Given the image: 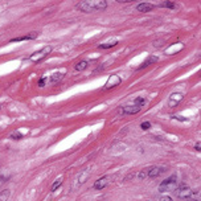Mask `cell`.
Instances as JSON below:
<instances>
[{"label":"cell","mask_w":201,"mask_h":201,"mask_svg":"<svg viewBox=\"0 0 201 201\" xmlns=\"http://www.w3.org/2000/svg\"><path fill=\"white\" fill-rule=\"evenodd\" d=\"M89 66V62L87 61H79L75 64V70L77 71H83Z\"/></svg>","instance_id":"9a60e30c"},{"label":"cell","mask_w":201,"mask_h":201,"mask_svg":"<svg viewBox=\"0 0 201 201\" xmlns=\"http://www.w3.org/2000/svg\"><path fill=\"white\" fill-rule=\"evenodd\" d=\"M62 184V180H61V179H60V180H57V181H54V183H53V185H52V191H56L57 188H58V187Z\"/></svg>","instance_id":"44dd1931"},{"label":"cell","mask_w":201,"mask_h":201,"mask_svg":"<svg viewBox=\"0 0 201 201\" xmlns=\"http://www.w3.org/2000/svg\"><path fill=\"white\" fill-rule=\"evenodd\" d=\"M111 179L109 176H103V177H99L98 180L94 183V189H103L106 188L107 185L110 184Z\"/></svg>","instance_id":"ba28073f"},{"label":"cell","mask_w":201,"mask_h":201,"mask_svg":"<svg viewBox=\"0 0 201 201\" xmlns=\"http://www.w3.org/2000/svg\"><path fill=\"white\" fill-rule=\"evenodd\" d=\"M167 169L164 168V167H152V168H148L147 169V177H151V179H154V177H158L160 176L162 173H164Z\"/></svg>","instance_id":"8992f818"},{"label":"cell","mask_w":201,"mask_h":201,"mask_svg":"<svg viewBox=\"0 0 201 201\" xmlns=\"http://www.w3.org/2000/svg\"><path fill=\"white\" fill-rule=\"evenodd\" d=\"M158 61V57L156 56H150L148 58H147L143 64L139 66V69H144V68H147V66H150V65H152V64H155V62Z\"/></svg>","instance_id":"7c38bea8"},{"label":"cell","mask_w":201,"mask_h":201,"mask_svg":"<svg viewBox=\"0 0 201 201\" xmlns=\"http://www.w3.org/2000/svg\"><path fill=\"white\" fill-rule=\"evenodd\" d=\"M11 196V192L8 189H4V191H0V201H7Z\"/></svg>","instance_id":"e0dca14e"},{"label":"cell","mask_w":201,"mask_h":201,"mask_svg":"<svg viewBox=\"0 0 201 201\" xmlns=\"http://www.w3.org/2000/svg\"><path fill=\"white\" fill-rule=\"evenodd\" d=\"M38 36V32H32L29 34H25V36H21V37H16V38H12L11 42H19V41H24V40H34L36 37Z\"/></svg>","instance_id":"30bf717a"},{"label":"cell","mask_w":201,"mask_h":201,"mask_svg":"<svg viewBox=\"0 0 201 201\" xmlns=\"http://www.w3.org/2000/svg\"><path fill=\"white\" fill-rule=\"evenodd\" d=\"M52 52V46H45V48H42L41 50H38V52H34L32 56H29V61H32L34 62V64H38L40 61H42L44 58H46L48 54Z\"/></svg>","instance_id":"3957f363"},{"label":"cell","mask_w":201,"mask_h":201,"mask_svg":"<svg viewBox=\"0 0 201 201\" xmlns=\"http://www.w3.org/2000/svg\"><path fill=\"white\" fill-rule=\"evenodd\" d=\"M0 109H2V105H0Z\"/></svg>","instance_id":"f546056e"},{"label":"cell","mask_w":201,"mask_h":201,"mask_svg":"<svg viewBox=\"0 0 201 201\" xmlns=\"http://www.w3.org/2000/svg\"><path fill=\"white\" fill-rule=\"evenodd\" d=\"M117 41H114V42H109V44H101L99 45V48L101 49H109V48H113V46H115L117 45Z\"/></svg>","instance_id":"ffe728a7"},{"label":"cell","mask_w":201,"mask_h":201,"mask_svg":"<svg viewBox=\"0 0 201 201\" xmlns=\"http://www.w3.org/2000/svg\"><path fill=\"white\" fill-rule=\"evenodd\" d=\"M62 78H64V74H62V73H54V74H53L50 78L48 79V81H49V83L56 85V83H58Z\"/></svg>","instance_id":"4fadbf2b"},{"label":"cell","mask_w":201,"mask_h":201,"mask_svg":"<svg viewBox=\"0 0 201 201\" xmlns=\"http://www.w3.org/2000/svg\"><path fill=\"white\" fill-rule=\"evenodd\" d=\"M159 7H162V8H169V10H175L176 4L172 3V2H163V3L159 4Z\"/></svg>","instance_id":"ac0fdd59"},{"label":"cell","mask_w":201,"mask_h":201,"mask_svg":"<svg viewBox=\"0 0 201 201\" xmlns=\"http://www.w3.org/2000/svg\"><path fill=\"white\" fill-rule=\"evenodd\" d=\"M172 117L175 119H177V120H180V122H185V120H187V118H183L181 115H172Z\"/></svg>","instance_id":"d4e9b609"},{"label":"cell","mask_w":201,"mask_h":201,"mask_svg":"<svg viewBox=\"0 0 201 201\" xmlns=\"http://www.w3.org/2000/svg\"><path fill=\"white\" fill-rule=\"evenodd\" d=\"M12 139H21V138H24L23 134H20V132H13L12 135H11Z\"/></svg>","instance_id":"7402d4cb"},{"label":"cell","mask_w":201,"mask_h":201,"mask_svg":"<svg viewBox=\"0 0 201 201\" xmlns=\"http://www.w3.org/2000/svg\"><path fill=\"white\" fill-rule=\"evenodd\" d=\"M176 188H177V176L172 175V176L167 177L166 180H163L162 183H160L159 192H162V193H164V192H172Z\"/></svg>","instance_id":"7a4b0ae2"},{"label":"cell","mask_w":201,"mask_h":201,"mask_svg":"<svg viewBox=\"0 0 201 201\" xmlns=\"http://www.w3.org/2000/svg\"><path fill=\"white\" fill-rule=\"evenodd\" d=\"M122 83V78L119 77L118 74H113V75H110L109 79L106 81V85H105V90H109V89L111 87H115V86H118V85Z\"/></svg>","instance_id":"277c9868"},{"label":"cell","mask_w":201,"mask_h":201,"mask_svg":"<svg viewBox=\"0 0 201 201\" xmlns=\"http://www.w3.org/2000/svg\"><path fill=\"white\" fill-rule=\"evenodd\" d=\"M200 147H201V143L199 142V143H197V144H196V146H195V150H196V151H200V150H201V148H200Z\"/></svg>","instance_id":"f1b7e54d"},{"label":"cell","mask_w":201,"mask_h":201,"mask_svg":"<svg viewBox=\"0 0 201 201\" xmlns=\"http://www.w3.org/2000/svg\"><path fill=\"white\" fill-rule=\"evenodd\" d=\"M140 127H142V130H148V128L151 127V123L150 122H143L140 124Z\"/></svg>","instance_id":"603a6c76"},{"label":"cell","mask_w":201,"mask_h":201,"mask_svg":"<svg viewBox=\"0 0 201 201\" xmlns=\"http://www.w3.org/2000/svg\"><path fill=\"white\" fill-rule=\"evenodd\" d=\"M155 8L154 4H151V3H140V4H138L136 6V11H139V12H150V11H152Z\"/></svg>","instance_id":"8fae6325"},{"label":"cell","mask_w":201,"mask_h":201,"mask_svg":"<svg viewBox=\"0 0 201 201\" xmlns=\"http://www.w3.org/2000/svg\"><path fill=\"white\" fill-rule=\"evenodd\" d=\"M183 98H184V95L180 94V93H173V94L169 97V99H168V106H169V107H175V106H177V105L183 101Z\"/></svg>","instance_id":"9c48e42d"},{"label":"cell","mask_w":201,"mask_h":201,"mask_svg":"<svg viewBox=\"0 0 201 201\" xmlns=\"http://www.w3.org/2000/svg\"><path fill=\"white\" fill-rule=\"evenodd\" d=\"M48 82V78H41V79H38V86L40 87H44V86H45V83Z\"/></svg>","instance_id":"cb8c5ba5"},{"label":"cell","mask_w":201,"mask_h":201,"mask_svg":"<svg viewBox=\"0 0 201 201\" xmlns=\"http://www.w3.org/2000/svg\"><path fill=\"white\" fill-rule=\"evenodd\" d=\"M144 103H146V99L144 98H142V97H138V98H135V101H134V105L139 106V107L144 106Z\"/></svg>","instance_id":"d6986e66"},{"label":"cell","mask_w":201,"mask_h":201,"mask_svg":"<svg viewBox=\"0 0 201 201\" xmlns=\"http://www.w3.org/2000/svg\"><path fill=\"white\" fill-rule=\"evenodd\" d=\"M188 200H191V201H200V191H192Z\"/></svg>","instance_id":"2e32d148"},{"label":"cell","mask_w":201,"mask_h":201,"mask_svg":"<svg viewBox=\"0 0 201 201\" xmlns=\"http://www.w3.org/2000/svg\"><path fill=\"white\" fill-rule=\"evenodd\" d=\"M77 8L82 12H97V11H105L107 8V2L105 0H87L77 4Z\"/></svg>","instance_id":"6da1fadb"},{"label":"cell","mask_w":201,"mask_h":201,"mask_svg":"<svg viewBox=\"0 0 201 201\" xmlns=\"http://www.w3.org/2000/svg\"><path fill=\"white\" fill-rule=\"evenodd\" d=\"M146 177H147V171H142L139 173V179H140V180H143V179H146Z\"/></svg>","instance_id":"484cf974"},{"label":"cell","mask_w":201,"mask_h":201,"mask_svg":"<svg viewBox=\"0 0 201 201\" xmlns=\"http://www.w3.org/2000/svg\"><path fill=\"white\" fill-rule=\"evenodd\" d=\"M142 107L139 106H135V105H130V106H123L120 109V113H123L124 115H134V114H138L140 111Z\"/></svg>","instance_id":"52a82bcc"},{"label":"cell","mask_w":201,"mask_h":201,"mask_svg":"<svg viewBox=\"0 0 201 201\" xmlns=\"http://www.w3.org/2000/svg\"><path fill=\"white\" fill-rule=\"evenodd\" d=\"M89 176H90V169H85V171H83L81 175H79V177H78V183H79V184H83V183L87 180Z\"/></svg>","instance_id":"5bb4252c"},{"label":"cell","mask_w":201,"mask_h":201,"mask_svg":"<svg viewBox=\"0 0 201 201\" xmlns=\"http://www.w3.org/2000/svg\"><path fill=\"white\" fill-rule=\"evenodd\" d=\"M160 201H172V199L168 197V196H166V197H162V199H160Z\"/></svg>","instance_id":"83f0119b"},{"label":"cell","mask_w":201,"mask_h":201,"mask_svg":"<svg viewBox=\"0 0 201 201\" xmlns=\"http://www.w3.org/2000/svg\"><path fill=\"white\" fill-rule=\"evenodd\" d=\"M175 191H176V195H177L179 199H185V200L189 197V195H191V192H192V189L189 188V187H187V185H180Z\"/></svg>","instance_id":"5b68a950"},{"label":"cell","mask_w":201,"mask_h":201,"mask_svg":"<svg viewBox=\"0 0 201 201\" xmlns=\"http://www.w3.org/2000/svg\"><path fill=\"white\" fill-rule=\"evenodd\" d=\"M7 181V179L4 177V176H0V188H2V187L4 185V183Z\"/></svg>","instance_id":"4316f807"}]
</instances>
